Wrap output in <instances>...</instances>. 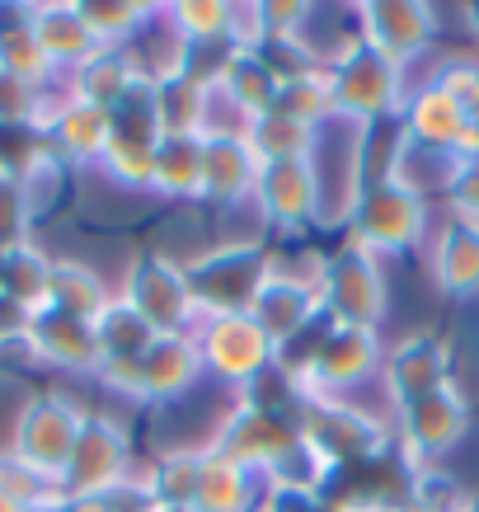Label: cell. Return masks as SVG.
<instances>
[{"label":"cell","mask_w":479,"mask_h":512,"mask_svg":"<svg viewBox=\"0 0 479 512\" xmlns=\"http://www.w3.org/2000/svg\"><path fill=\"white\" fill-rule=\"evenodd\" d=\"M325 80H329L334 118H348L357 127H371L381 118H400L404 99H409L404 71L395 62H386L376 47L362 43L357 33L325 62Z\"/></svg>","instance_id":"obj_1"},{"label":"cell","mask_w":479,"mask_h":512,"mask_svg":"<svg viewBox=\"0 0 479 512\" xmlns=\"http://www.w3.org/2000/svg\"><path fill=\"white\" fill-rule=\"evenodd\" d=\"M428 231V202L404 179H381L348 193V245L367 254H404Z\"/></svg>","instance_id":"obj_2"},{"label":"cell","mask_w":479,"mask_h":512,"mask_svg":"<svg viewBox=\"0 0 479 512\" xmlns=\"http://www.w3.org/2000/svg\"><path fill=\"white\" fill-rule=\"evenodd\" d=\"M273 259L263 245H249V240H235V245H217L207 249L202 259L184 264L188 287H193V301H198L202 320L212 315H249L259 287L273 273Z\"/></svg>","instance_id":"obj_3"},{"label":"cell","mask_w":479,"mask_h":512,"mask_svg":"<svg viewBox=\"0 0 479 512\" xmlns=\"http://www.w3.org/2000/svg\"><path fill=\"white\" fill-rule=\"evenodd\" d=\"M400 118H404L409 146L428 151V156H442V160H475L479 132L470 123L465 94L456 90L451 71H442V76L423 80L418 90H409Z\"/></svg>","instance_id":"obj_4"},{"label":"cell","mask_w":479,"mask_h":512,"mask_svg":"<svg viewBox=\"0 0 479 512\" xmlns=\"http://www.w3.org/2000/svg\"><path fill=\"white\" fill-rule=\"evenodd\" d=\"M301 442H306L329 470H353L362 461H376L390 447L386 428L371 419L367 409H357L348 400H320L310 395V404L301 409Z\"/></svg>","instance_id":"obj_5"},{"label":"cell","mask_w":479,"mask_h":512,"mask_svg":"<svg viewBox=\"0 0 479 512\" xmlns=\"http://www.w3.org/2000/svg\"><path fill=\"white\" fill-rule=\"evenodd\" d=\"M118 296H123L155 334H193L202 320L184 264H174L165 254H137V259L127 264L123 292Z\"/></svg>","instance_id":"obj_6"},{"label":"cell","mask_w":479,"mask_h":512,"mask_svg":"<svg viewBox=\"0 0 479 512\" xmlns=\"http://www.w3.org/2000/svg\"><path fill=\"white\" fill-rule=\"evenodd\" d=\"M386 348H381V329H353L329 320L325 334L315 339L310 357L296 367L306 376V390L320 400H343L348 390H357L362 381L381 376Z\"/></svg>","instance_id":"obj_7"},{"label":"cell","mask_w":479,"mask_h":512,"mask_svg":"<svg viewBox=\"0 0 479 512\" xmlns=\"http://www.w3.org/2000/svg\"><path fill=\"white\" fill-rule=\"evenodd\" d=\"M85 414L76 400L66 395H33L15 419V433H10V456L24 461L29 470H38L43 480H62L66 461L76 451V437L85 428Z\"/></svg>","instance_id":"obj_8"},{"label":"cell","mask_w":479,"mask_h":512,"mask_svg":"<svg viewBox=\"0 0 479 512\" xmlns=\"http://www.w3.org/2000/svg\"><path fill=\"white\" fill-rule=\"evenodd\" d=\"M320 296H325V320L353 329H381L390 311L386 278L376 254L357 245H343L339 254H329L320 264Z\"/></svg>","instance_id":"obj_9"},{"label":"cell","mask_w":479,"mask_h":512,"mask_svg":"<svg viewBox=\"0 0 479 512\" xmlns=\"http://www.w3.org/2000/svg\"><path fill=\"white\" fill-rule=\"evenodd\" d=\"M193 339H198V353H202V372L240 390L249 381H259L278 362V343L263 334L254 315H212V320H198Z\"/></svg>","instance_id":"obj_10"},{"label":"cell","mask_w":479,"mask_h":512,"mask_svg":"<svg viewBox=\"0 0 479 512\" xmlns=\"http://www.w3.org/2000/svg\"><path fill=\"white\" fill-rule=\"evenodd\" d=\"M127 480H132V442H127L123 423L109 419V414H85L76 451H71L62 480H57L62 498L109 494Z\"/></svg>","instance_id":"obj_11"},{"label":"cell","mask_w":479,"mask_h":512,"mask_svg":"<svg viewBox=\"0 0 479 512\" xmlns=\"http://www.w3.org/2000/svg\"><path fill=\"white\" fill-rule=\"evenodd\" d=\"M357 38L404 71L437 43V10L418 0H371L357 5Z\"/></svg>","instance_id":"obj_12"},{"label":"cell","mask_w":479,"mask_h":512,"mask_svg":"<svg viewBox=\"0 0 479 512\" xmlns=\"http://www.w3.org/2000/svg\"><path fill=\"white\" fill-rule=\"evenodd\" d=\"M249 315L259 320V329L268 339L278 343V357L282 348L306 334L315 320H325V296H320V268L315 273H287V268H273L268 282L259 287Z\"/></svg>","instance_id":"obj_13"},{"label":"cell","mask_w":479,"mask_h":512,"mask_svg":"<svg viewBox=\"0 0 479 512\" xmlns=\"http://www.w3.org/2000/svg\"><path fill=\"white\" fill-rule=\"evenodd\" d=\"M381 381H386V400L395 409H409V404L428 400L442 386H451V343L433 329L423 334H409L386 353L381 362Z\"/></svg>","instance_id":"obj_14"},{"label":"cell","mask_w":479,"mask_h":512,"mask_svg":"<svg viewBox=\"0 0 479 512\" xmlns=\"http://www.w3.org/2000/svg\"><path fill=\"white\" fill-rule=\"evenodd\" d=\"M465 433H470V404L456 386H442L428 400L400 409V456H409L414 470L447 456Z\"/></svg>","instance_id":"obj_15"},{"label":"cell","mask_w":479,"mask_h":512,"mask_svg":"<svg viewBox=\"0 0 479 512\" xmlns=\"http://www.w3.org/2000/svg\"><path fill=\"white\" fill-rule=\"evenodd\" d=\"M254 207L278 231L310 226V221L320 217V174H315V160H273V165H259Z\"/></svg>","instance_id":"obj_16"},{"label":"cell","mask_w":479,"mask_h":512,"mask_svg":"<svg viewBox=\"0 0 479 512\" xmlns=\"http://www.w3.org/2000/svg\"><path fill=\"white\" fill-rule=\"evenodd\" d=\"M254 179H259V160H254L240 127L202 132V198L212 207L254 202Z\"/></svg>","instance_id":"obj_17"},{"label":"cell","mask_w":479,"mask_h":512,"mask_svg":"<svg viewBox=\"0 0 479 512\" xmlns=\"http://www.w3.org/2000/svg\"><path fill=\"white\" fill-rule=\"evenodd\" d=\"M113 137V118L94 104H80V99H66L62 109L43 123V141L47 156L62 160V165H99L104 151H109Z\"/></svg>","instance_id":"obj_18"},{"label":"cell","mask_w":479,"mask_h":512,"mask_svg":"<svg viewBox=\"0 0 479 512\" xmlns=\"http://www.w3.org/2000/svg\"><path fill=\"white\" fill-rule=\"evenodd\" d=\"M202 353L193 334H160L141 357V400L165 404L179 400L202 381Z\"/></svg>","instance_id":"obj_19"},{"label":"cell","mask_w":479,"mask_h":512,"mask_svg":"<svg viewBox=\"0 0 479 512\" xmlns=\"http://www.w3.org/2000/svg\"><path fill=\"white\" fill-rule=\"evenodd\" d=\"M212 99H217V90L198 85L193 76L174 71V66L151 71V104L165 137H202L212 127V109H207Z\"/></svg>","instance_id":"obj_20"},{"label":"cell","mask_w":479,"mask_h":512,"mask_svg":"<svg viewBox=\"0 0 479 512\" xmlns=\"http://www.w3.org/2000/svg\"><path fill=\"white\" fill-rule=\"evenodd\" d=\"M29 343L38 362L62 367V372H99V339L90 320L62 311H38L29 325Z\"/></svg>","instance_id":"obj_21"},{"label":"cell","mask_w":479,"mask_h":512,"mask_svg":"<svg viewBox=\"0 0 479 512\" xmlns=\"http://www.w3.org/2000/svg\"><path fill=\"white\" fill-rule=\"evenodd\" d=\"M146 76H151V71H141L123 47H99L85 66L66 71V90H71V99H80V104H94V109L113 113Z\"/></svg>","instance_id":"obj_22"},{"label":"cell","mask_w":479,"mask_h":512,"mask_svg":"<svg viewBox=\"0 0 479 512\" xmlns=\"http://www.w3.org/2000/svg\"><path fill=\"white\" fill-rule=\"evenodd\" d=\"M33 38H38L47 66H52L57 76L85 66L94 52H99L90 24L80 15V5H33Z\"/></svg>","instance_id":"obj_23"},{"label":"cell","mask_w":479,"mask_h":512,"mask_svg":"<svg viewBox=\"0 0 479 512\" xmlns=\"http://www.w3.org/2000/svg\"><path fill=\"white\" fill-rule=\"evenodd\" d=\"M433 278L447 296H479V226L451 217L433 245Z\"/></svg>","instance_id":"obj_24"},{"label":"cell","mask_w":479,"mask_h":512,"mask_svg":"<svg viewBox=\"0 0 479 512\" xmlns=\"http://www.w3.org/2000/svg\"><path fill=\"white\" fill-rule=\"evenodd\" d=\"M259 508V475L202 447V480L193 512H254Z\"/></svg>","instance_id":"obj_25"},{"label":"cell","mask_w":479,"mask_h":512,"mask_svg":"<svg viewBox=\"0 0 479 512\" xmlns=\"http://www.w3.org/2000/svg\"><path fill=\"white\" fill-rule=\"evenodd\" d=\"M113 296L104 287V278L94 268L76 264V259H52V287H47V311L76 315V320H90L109 306Z\"/></svg>","instance_id":"obj_26"},{"label":"cell","mask_w":479,"mask_h":512,"mask_svg":"<svg viewBox=\"0 0 479 512\" xmlns=\"http://www.w3.org/2000/svg\"><path fill=\"white\" fill-rule=\"evenodd\" d=\"M217 94L231 104V109H240V123H249V118H263V113L273 109V99H278V76L245 47V52H235V62L226 66Z\"/></svg>","instance_id":"obj_27"},{"label":"cell","mask_w":479,"mask_h":512,"mask_svg":"<svg viewBox=\"0 0 479 512\" xmlns=\"http://www.w3.org/2000/svg\"><path fill=\"white\" fill-rule=\"evenodd\" d=\"M249 151L259 165H273V160H315V127H301L292 118H278V113H263V118H249L240 123Z\"/></svg>","instance_id":"obj_28"},{"label":"cell","mask_w":479,"mask_h":512,"mask_svg":"<svg viewBox=\"0 0 479 512\" xmlns=\"http://www.w3.org/2000/svg\"><path fill=\"white\" fill-rule=\"evenodd\" d=\"M94 339H99V362H104V357H113V362H137V357H146V348H151L160 334L127 306L123 296H113L109 306L94 315Z\"/></svg>","instance_id":"obj_29"},{"label":"cell","mask_w":479,"mask_h":512,"mask_svg":"<svg viewBox=\"0 0 479 512\" xmlns=\"http://www.w3.org/2000/svg\"><path fill=\"white\" fill-rule=\"evenodd\" d=\"M151 188L160 198H202V137H160Z\"/></svg>","instance_id":"obj_30"},{"label":"cell","mask_w":479,"mask_h":512,"mask_svg":"<svg viewBox=\"0 0 479 512\" xmlns=\"http://www.w3.org/2000/svg\"><path fill=\"white\" fill-rule=\"evenodd\" d=\"M47 287H52V259L43 249L33 245H19V249H5V278H0V296L19 301L24 311H47Z\"/></svg>","instance_id":"obj_31"},{"label":"cell","mask_w":479,"mask_h":512,"mask_svg":"<svg viewBox=\"0 0 479 512\" xmlns=\"http://www.w3.org/2000/svg\"><path fill=\"white\" fill-rule=\"evenodd\" d=\"M202 480V451H165L151 470H146V489H151L155 508H193Z\"/></svg>","instance_id":"obj_32"},{"label":"cell","mask_w":479,"mask_h":512,"mask_svg":"<svg viewBox=\"0 0 479 512\" xmlns=\"http://www.w3.org/2000/svg\"><path fill=\"white\" fill-rule=\"evenodd\" d=\"M278 118H292V123L301 127H320L334 118V104H329V80H325V66L320 71H310V76L301 80H287V85H278V99H273V109Z\"/></svg>","instance_id":"obj_33"},{"label":"cell","mask_w":479,"mask_h":512,"mask_svg":"<svg viewBox=\"0 0 479 512\" xmlns=\"http://www.w3.org/2000/svg\"><path fill=\"white\" fill-rule=\"evenodd\" d=\"M170 24L179 33V43H221V38H235L231 33V5H217V0H179L165 10Z\"/></svg>","instance_id":"obj_34"},{"label":"cell","mask_w":479,"mask_h":512,"mask_svg":"<svg viewBox=\"0 0 479 512\" xmlns=\"http://www.w3.org/2000/svg\"><path fill=\"white\" fill-rule=\"evenodd\" d=\"M80 15L90 24L99 47H123L132 33H141V24L155 15L151 5H80Z\"/></svg>","instance_id":"obj_35"},{"label":"cell","mask_w":479,"mask_h":512,"mask_svg":"<svg viewBox=\"0 0 479 512\" xmlns=\"http://www.w3.org/2000/svg\"><path fill=\"white\" fill-rule=\"evenodd\" d=\"M160 146V141H155ZM155 146H146V141H118L109 137V151H104V174H109L113 184L123 188H151L155 179Z\"/></svg>","instance_id":"obj_36"},{"label":"cell","mask_w":479,"mask_h":512,"mask_svg":"<svg viewBox=\"0 0 479 512\" xmlns=\"http://www.w3.org/2000/svg\"><path fill=\"white\" fill-rule=\"evenodd\" d=\"M33 217H38V212H33L29 188L19 184V179H5V184H0V254L29 245Z\"/></svg>","instance_id":"obj_37"},{"label":"cell","mask_w":479,"mask_h":512,"mask_svg":"<svg viewBox=\"0 0 479 512\" xmlns=\"http://www.w3.org/2000/svg\"><path fill=\"white\" fill-rule=\"evenodd\" d=\"M447 198L456 221H470L479 226V160H456L447 179Z\"/></svg>","instance_id":"obj_38"},{"label":"cell","mask_w":479,"mask_h":512,"mask_svg":"<svg viewBox=\"0 0 479 512\" xmlns=\"http://www.w3.org/2000/svg\"><path fill=\"white\" fill-rule=\"evenodd\" d=\"M310 5H259V43H287L301 38Z\"/></svg>","instance_id":"obj_39"},{"label":"cell","mask_w":479,"mask_h":512,"mask_svg":"<svg viewBox=\"0 0 479 512\" xmlns=\"http://www.w3.org/2000/svg\"><path fill=\"white\" fill-rule=\"evenodd\" d=\"M451 80H456V90L465 94L470 123H475V132H479V71H475V66H451Z\"/></svg>","instance_id":"obj_40"},{"label":"cell","mask_w":479,"mask_h":512,"mask_svg":"<svg viewBox=\"0 0 479 512\" xmlns=\"http://www.w3.org/2000/svg\"><path fill=\"white\" fill-rule=\"evenodd\" d=\"M52 512H113L109 494H90V498H57Z\"/></svg>","instance_id":"obj_41"},{"label":"cell","mask_w":479,"mask_h":512,"mask_svg":"<svg viewBox=\"0 0 479 512\" xmlns=\"http://www.w3.org/2000/svg\"><path fill=\"white\" fill-rule=\"evenodd\" d=\"M390 512H437V508H428V503H418V498L404 494L400 503H390Z\"/></svg>","instance_id":"obj_42"},{"label":"cell","mask_w":479,"mask_h":512,"mask_svg":"<svg viewBox=\"0 0 479 512\" xmlns=\"http://www.w3.org/2000/svg\"><path fill=\"white\" fill-rule=\"evenodd\" d=\"M339 512H390V508H381V503H334Z\"/></svg>","instance_id":"obj_43"},{"label":"cell","mask_w":479,"mask_h":512,"mask_svg":"<svg viewBox=\"0 0 479 512\" xmlns=\"http://www.w3.org/2000/svg\"><path fill=\"white\" fill-rule=\"evenodd\" d=\"M0 512H29V508H24L19 498H10V494H5V489H0Z\"/></svg>","instance_id":"obj_44"},{"label":"cell","mask_w":479,"mask_h":512,"mask_svg":"<svg viewBox=\"0 0 479 512\" xmlns=\"http://www.w3.org/2000/svg\"><path fill=\"white\" fill-rule=\"evenodd\" d=\"M456 512H479V494H465L461 503H456Z\"/></svg>","instance_id":"obj_45"},{"label":"cell","mask_w":479,"mask_h":512,"mask_svg":"<svg viewBox=\"0 0 479 512\" xmlns=\"http://www.w3.org/2000/svg\"><path fill=\"white\" fill-rule=\"evenodd\" d=\"M465 19H470V29H475V38H479V5H470V10H465Z\"/></svg>","instance_id":"obj_46"},{"label":"cell","mask_w":479,"mask_h":512,"mask_svg":"<svg viewBox=\"0 0 479 512\" xmlns=\"http://www.w3.org/2000/svg\"><path fill=\"white\" fill-rule=\"evenodd\" d=\"M5 179H10V170H5V165H0V184H5Z\"/></svg>","instance_id":"obj_47"},{"label":"cell","mask_w":479,"mask_h":512,"mask_svg":"<svg viewBox=\"0 0 479 512\" xmlns=\"http://www.w3.org/2000/svg\"><path fill=\"white\" fill-rule=\"evenodd\" d=\"M475 160H479V146H475Z\"/></svg>","instance_id":"obj_48"}]
</instances>
